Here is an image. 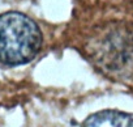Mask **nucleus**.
<instances>
[{"label":"nucleus","mask_w":133,"mask_h":127,"mask_svg":"<svg viewBox=\"0 0 133 127\" xmlns=\"http://www.w3.org/2000/svg\"><path fill=\"white\" fill-rule=\"evenodd\" d=\"M81 127H133V114L117 110L98 111L88 117Z\"/></svg>","instance_id":"3"},{"label":"nucleus","mask_w":133,"mask_h":127,"mask_svg":"<svg viewBox=\"0 0 133 127\" xmlns=\"http://www.w3.org/2000/svg\"><path fill=\"white\" fill-rule=\"evenodd\" d=\"M89 51L106 72L117 77H133V25L104 26L90 41Z\"/></svg>","instance_id":"2"},{"label":"nucleus","mask_w":133,"mask_h":127,"mask_svg":"<svg viewBox=\"0 0 133 127\" xmlns=\"http://www.w3.org/2000/svg\"><path fill=\"white\" fill-rule=\"evenodd\" d=\"M42 41L39 26L26 15L20 12L0 15V63L25 64L37 56Z\"/></svg>","instance_id":"1"}]
</instances>
